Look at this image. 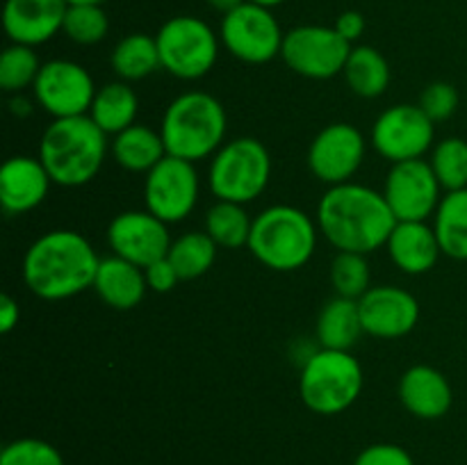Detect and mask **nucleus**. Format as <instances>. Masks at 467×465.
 <instances>
[{"label": "nucleus", "instance_id": "obj_1", "mask_svg": "<svg viewBox=\"0 0 467 465\" xmlns=\"http://www.w3.org/2000/svg\"><path fill=\"white\" fill-rule=\"evenodd\" d=\"M397 219L383 191L358 182L328 187L317 203V228L328 244L351 253H374L386 246Z\"/></svg>", "mask_w": 467, "mask_h": 465}, {"label": "nucleus", "instance_id": "obj_2", "mask_svg": "<svg viewBox=\"0 0 467 465\" xmlns=\"http://www.w3.org/2000/svg\"><path fill=\"white\" fill-rule=\"evenodd\" d=\"M100 258L82 232L57 228L36 237L23 258V281L44 301H64L94 287Z\"/></svg>", "mask_w": 467, "mask_h": 465}, {"label": "nucleus", "instance_id": "obj_3", "mask_svg": "<svg viewBox=\"0 0 467 465\" xmlns=\"http://www.w3.org/2000/svg\"><path fill=\"white\" fill-rule=\"evenodd\" d=\"M108 155V135L89 114L55 119L39 141L41 164L59 187H82L99 176Z\"/></svg>", "mask_w": 467, "mask_h": 465}, {"label": "nucleus", "instance_id": "obj_4", "mask_svg": "<svg viewBox=\"0 0 467 465\" xmlns=\"http://www.w3.org/2000/svg\"><path fill=\"white\" fill-rule=\"evenodd\" d=\"M228 117L219 98L208 91H185L167 105L160 123L167 155L201 162L226 144Z\"/></svg>", "mask_w": 467, "mask_h": 465}, {"label": "nucleus", "instance_id": "obj_5", "mask_svg": "<svg viewBox=\"0 0 467 465\" xmlns=\"http://www.w3.org/2000/svg\"><path fill=\"white\" fill-rule=\"evenodd\" d=\"M317 223L295 205H272L255 214L249 251L260 264L274 272L301 269L317 246Z\"/></svg>", "mask_w": 467, "mask_h": 465}, {"label": "nucleus", "instance_id": "obj_6", "mask_svg": "<svg viewBox=\"0 0 467 465\" xmlns=\"http://www.w3.org/2000/svg\"><path fill=\"white\" fill-rule=\"evenodd\" d=\"M365 386L363 367L351 351L319 349L299 374V397L317 415H340L356 404Z\"/></svg>", "mask_w": 467, "mask_h": 465}, {"label": "nucleus", "instance_id": "obj_7", "mask_svg": "<svg viewBox=\"0 0 467 465\" xmlns=\"http://www.w3.org/2000/svg\"><path fill=\"white\" fill-rule=\"evenodd\" d=\"M272 178V158L267 146L255 137L226 141L210 158L208 185L217 201L246 205L258 199Z\"/></svg>", "mask_w": 467, "mask_h": 465}, {"label": "nucleus", "instance_id": "obj_8", "mask_svg": "<svg viewBox=\"0 0 467 465\" xmlns=\"http://www.w3.org/2000/svg\"><path fill=\"white\" fill-rule=\"evenodd\" d=\"M160 64L178 80H199L208 76L219 57V36L203 18L173 16L155 35Z\"/></svg>", "mask_w": 467, "mask_h": 465}, {"label": "nucleus", "instance_id": "obj_9", "mask_svg": "<svg viewBox=\"0 0 467 465\" xmlns=\"http://www.w3.org/2000/svg\"><path fill=\"white\" fill-rule=\"evenodd\" d=\"M219 39L240 62L267 64L281 55L285 35L272 9L246 0L237 9L223 14Z\"/></svg>", "mask_w": 467, "mask_h": 465}, {"label": "nucleus", "instance_id": "obj_10", "mask_svg": "<svg viewBox=\"0 0 467 465\" xmlns=\"http://www.w3.org/2000/svg\"><path fill=\"white\" fill-rule=\"evenodd\" d=\"M351 44L328 26H296L285 32L281 57L299 76L328 80L345 71Z\"/></svg>", "mask_w": 467, "mask_h": 465}, {"label": "nucleus", "instance_id": "obj_11", "mask_svg": "<svg viewBox=\"0 0 467 465\" xmlns=\"http://www.w3.org/2000/svg\"><path fill=\"white\" fill-rule=\"evenodd\" d=\"M436 140V123L422 112L420 105L401 103L383 109L374 121L369 141L374 150L388 162L420 160Z\"/></svg>", "mask_w": 467, "mask_h": 465}, {"label": "nucleus", "instance_id": "obj_12", "mask_svg": "<svg viewBox=\"0 0 467 465\" xmlns=\"http://www.w3.org/2000/svg\"><path fill=\"white\" fill-rule=\"evenodd\" d=\"M199 173L194 162L164 155L144 181V203L164 223H178L192 214L199 201Z\"/></svg>", "mask_w": 467, "mask_h": 465}, {"label": "nucleus", "instance_id": "obj_13", "mask_svg": "<svg viewBox=\"0 0 467 465\" xmlns=\"http://www.w3.org/2000/svg\"><path fill=\"white\" fill-rule=\"evenodd\" d=\"M99 87L82 64L71 59H50L44 62L36 76L35 100L53 119H71L89 114Z\"/></svg>", "mask_w": 467, "mask_h": 465}, {"label": "nucleus", "instance_id": "obj_14", "mask_svg": "<svg viewBox=\"0 0 467 465\" xmlns=\"http://www.w3.org/2000/svg\"><path fill=\"white\" fill-rule=\"evenodd\" d=\"M383 199L397 222H427L441 205L442 187L427 160H406L388 171Z\"/></svg>", "mask_w": 467, "mask_h": 465}, {"label": "nucleus", "instance_id": "obj_15", "mask_svg": "<svg viewBox=\"0 0 467 465\" xmlns=\"http://www.w3.org/2000/svg\"><path fill=\"white\" fill-rule=\"evenodd\" d=\"M368 141L351 123H328L315 135L308 149V169L328 187L351 182L365 162Z\"/></svg>", "mask_w": 467, "mask_h": 465}, {"label": "nucleus", "instance_id": "obj_16", "mask_svg": "<svg viewBox=\"0 0 467 465\" xmlns=\"http://www.w3.org/2000/svg\"><path fill=\"white\" fill-rule=\"evenodd\" d=\"M171 242L169 223L149 210L119 212L108 226V244L112 253L141 269L155 260L167 258Z\"/></svg>", "mask_w": 467, "mask_h": 465}, {"label": "nucleus", "instance_id": "obj_17", "mask_svg": "<svg viewBox=\"0 0 467 465\" xmlns=\"http://www.w3.org/2000/svg\"><path fill=\"white\" fill-rule=\"evenodd\" d=\"M360 322L368 336L379 340H397L418 326L420 304L409 290L397 285L369 287L358 299Z\"/></svg>", "mask_w": 467, "mask_h": 465}, {"label": "nucleus", "instance_id": "obj_18", "mask_svg": "<svg viewBox=\"0 0 467 465\" xmlns=\"http://www.w3.org/2000/svg\"><path fill=\"white\" fill-rule=\"evenodd\" d=\"M67 9V0H7L3 27L12 44L36 48L62 32Z\"/></svg>", "mask_w": 467, "mask_h": 465}, {"label": "nucleus", "instance_id": "obj_19", "mask_svg": "<svg viewBox=\"0 0 467 465\" xmlns=\"http://www.w3.org/2000/svg\"><path fill=\"white\" fill-rule=\"evenodd\" d=\"M48 171L39 158L14 155L0 169V205L7 214H26L39 208L48 196Z\"/></svg>", "mask_w": 467, "mask_h": 465}, {"label": "nucleus", "instance_id": "obj_20", "mask_svg": "<svg viewBox=\"0 0 467 465\" xmlns=\"http://www.w3.org/2000/svg\"><path fill=\"white\" fill-rule=\"evenodd\" d=\"M400 401L420 419H441L450 413L454 392L441 369L431 365H413L400 378Z\"/></svg>", "mask_w": 467, "mask_h": 465}, {"label": "nucleus", "instance_id": "obj_21", "mask_svg": "<svg viewBox=\"0 0 467 465\" xmlns=\"http://www.w3.org/2000/svg\"><path fill=\"white\" fill-rule=\"evenodd\" d=\"M386 249L395 267L410 276L431 272L442 255L436 231L427 222H397Z\"/></svg>", "mask_w": 467, "mask_h": 465}, {"label": "nucleus", "instance_id": "obj_22", "mask_svg": "<svg viewBox=\"0 0 467 465\" xmlns=\"http://www.w3.org/2000/svg\"><path fill=\"white\" fill-rule=\"evenodd\" d=\"M94 290L109 308L132 310L144 301L149 283H146L144 269L112 253L109 258L100 260Z\"/></svg>", "mask_w": 467, "mask_h": 465}, {"label": "nucleus", "instance_id": "obj_23", "mask_svg": "<svg viewBox=\"0 0 467 465\" xmlns=\"http://www.w3.org/2000/svg\"><path fill=\"white\" fill-rule=\"evenodd\" d=\"M315 333H317V342L322 349L351 351V346L365 333L358 301L337 294L328 299L319 310Z\"/></svg>", "mask_w": 467, "mask_h": 465}, {"label": "nucleus", "instance_id": "obj_24", "mask_svg": "<svg viewBox=\"0 0 467 465\" xmlns=\"http://www.w3.org/2000/svg\"><path fill=\"white\" fill-rule=\"evenodd\" d=\"M140 112V98L130 82L117 80L99 87L94 103L89 108V117L105 135H119L126 128L135 126Z\"/></svg>", "mask_w": 467, "mask_h": 465}, {"label": "nucleus", "instance_id": "obj_25", "mask_svg": "<svg viewBox=\"0 0 467 465\" xmlns=\"http://www.w3.org/2000/svg\"><path fill=\"white\" fill-rule=\"evenodd\" d=\"M167 155L160 130L135 123L114 135L112 158L121 169L130 173H149Z\"/></svg>", "mask_w": 467, "mask_h": 465}, {"label": "nucleus", "instance_id": "obj_26", "mask_svg": "<svg viewBox=\"0 0 467 465\" xmlns=\"http://www.w3.org/2000/svg\"><path fill=\"white\" fill-rule=\"evenodd\" d=\"M342 76L356 96L379 98L390 85V64L374 46H356L351 48Z\"/></svg>", "mask_w": 467, "mask_h": 465}, {"label": "nucleus", "instance_id": "obj_27", "mask_svg": "<svg viewBox=\"0 0 467 465\" xmlns=\"http://www.w3.org/2000/svg\"><path fill=\"white\" fill-rule=\"evenodd\" d=\"M433 231L442 255L467 260V190L447 191L433 214Z\"/></svg>", "mask_w": 467, "mask_h": 465}, {"label": "nucleus", "instance_id": "obj_28", "mask_svg": "<svg viewBox=\"0 0 467 465\" xmlns=\"http://www.w3.org/2000/svg\"><path fill=\"white\" fill-rule=\"evenodd\" d=\"M109 64H112V71L121 80H144V78L153 76L158 68H162V64H160L158 41H155V36L132 32V35L123 36L114 46L112 55H109Z\"/></svg>", "mask_w": 467, "mask_h": 465}, {"label": "nucleus", "instance_id": "obj_29", "mask_svg": "<svg viewBox=\"0 0 467 465\" xmlns=\"http://www.w3.org/2000/svg\"><path fill=\"white\" fill-rule=\"evenodd\" d=\"M217 249L208 232L190 231L171 242L167 258L176 267L181 281H194L208 274L217 260Z\"/></svg>", "mask_w": 467, "mask_h": 465}, {"label": "nucleus", "instance_id": "obj_30", "mask_svg": "<svg viewBox=\"0 0 467 465\" xmlns=\"http://www.w3.org/2000/svg\"><path fill=\"white\" fill-rule=\"evenodd\" d=\"M254 219L246 214L244 205L231 201H217L205 214V232L219 249H240L249 244Z\"/></svg>", "mask_w": 467, "mask_h": 465}, {"label": "nucleus", "instance_id": "obj_31", "mask_svg": "<svg viewBox=\"0 0 467 465\" xmlns=\"http://www.w3.org/2000/svg\"><path fill=\"white\" fill-rule=\"evenodd\" d=\"M41 67L44 64L32 46H7L0 55V87L7 94H21L27 87H35Z\"/></svg>", "mask_w": 467, "mask_h": 465}, {"label": "nucleus", "instance_id": "obj_32", "mask_svg": "<svg viewBox=\"0 0 467 465\" xmlns=\"http://www.w3.org/2000/svg\"><path fill=\"white\" fill-rule=\"evenodd\" d=\"M429 164L442 190H467V141L463 137H445L438 141Z\"/></svg>", "mask_w": 467, "mask_h": 465}, {"label": "nucleus", "instance_id": "obj_33", "mask_svg": "<svg viewBox=\"0 0 467 465\" xmlns=\"http://www.w3.org/2000/svg\"><path fill=\"white\" fill-rule=\"evenodd\" d=\"M62 32L73 44H100L109 32V18L100 5H68Z\"/></svg>", "mask_w": 467, "mask_h": 465}, {"label": "nucleus", "instance_id": "obj_34", "mask_svg": "<svg viewBox=\"0 0 467 465\" xmlns=\"http://www.w3.org/2000/svg\"><path fill=\"white\" fill-rule=\"evenodd\" d=\"M331 285L337 296L358 301L369 290L368 255L337 251V255L331 263Z\"/></svg>", "mask_w": 467, "mask_h": 465}, {"label": "nucleus", "instance_id": "obj_35", "mask_svg": "<svg viewBox=\"0 0 467 465\" xmlns=\"http://www.w3.org/2000/svg\"><path fill=\"white\" fill-rule=\"evenodd\" d=\"M0 465H64V459L50 442L39 438H18L5 445Z\"/></svg>", "mask_w": 467, "mask_h": 465}, {"label": "nucleus", "instance_id": "obj_36", "mask_svg": "<svg viewBox=\"0 0 467 465\" xmlns=\"http://www.w3.org/2000/svg\"><path fill=\"white\" fill-rule=\"evenodd\" d=\"M418 105L433 123L447 121L459 109V91H456V87L451 82L436 80L424 87Z\"/></svg>", "mask_w": 467, "mask_h": 465}, {"label": "nucleus", "instance_id": "obj_37", "mask_svg": "<svg viewBox=\"0 0 467 465\" xmlns=\"http://www.w3.org/2000/svg\"><path fill=\"white\" fill-rule=\"evenodd\" d=\"M354 465H415L413 456L395 442H377L356 456Z\"/></svg>", "mask_w": 467, "mask_h": 465}, {"label": "nucleus", "instance_id": "obj_38", "mask_svg": "<svg viewBox=\"0 0 467 465\" xmlns=\"http://www.w3.org/2000/svg\"><path fill=\"white\" fill-rule=\"evenodd\" d=\"M146 283H149V290L158 292V294H164V292H171L173 287L181 283V276H178L176 267L171 264L169 258H160L155 263H150L149 267L144 269Z\"/></svg>", "mask_w": 467, "mask_h": 465}, {"label": "nucleus", "instance_id": "obj_39", "mask_svg": "<svg viewBox=\"0 0 467 465\" xmlns=\"http://www.w3.org/2000/svg\"><path fill=\"white\" fill-rule=\"evenodd\" d=\"M337 30V35L342 36V39H347L349 44H354V41H358L360 36H363L365 32V16L360 12H354V9H349V12H342L340 16H337L336 26H333Z\"/></svg>", "mask_w": 467, "mask_h": 465}, {"label": "nucleus", "instance_id": "obj_40", "mask_svg": "<svg viewBox=\"0 0 467 465\" xmlns=\"http://www.w3.org/2000/svg\"><path fill=\"white\" fill-rule=\"evenodd\" d=\"M18 319H21V310H18V304L14 301V296H0V333H5V336L12 333L16 328Z\"/></svg>", "mask_w": 467, "mask_h": 465}, {"label": "nucleus", "instance_id": "obj_41", "mask_svg": "<svg viewBox=\"0 0 467 465\" xmlns=\"http://www.w3.org/2000/svg\"><path fill=\"white\" fill-rule=\"evenodd\" d=\"M205 3H208L213 9H217V12L228 14L233 12V9L240 7V5H244L246 0H205Z\"/></svg>", "mask_w": 467, "mask_h": 465}, {"label": "nucleus", "instance_id": "obj_42", "mask_svg": "<svg viewBox=\"0 0 467 465\" xmlns=\"http://www.w3.org/2000/svg\"><path fill=\"white\" fill-rule=\"evenodd\" d=\"M12 109H14V114H18V117H27V114L32 112V105H30V100L21 98V94H18L16 98L12 100Z\"/></svg>", "mask_w": 467, "mask_h": 465}, {"label": "nucleus", "instance_id": "obj_43", "mask_svg": "<svg viewBox=\"0 0 467 465\" xmlns=\"http://www.w3.org/2000/svg\"><path fill=\"white\" fill-rule=\"evenodd\" d=\"M251 3H255V5H263V7H269V9H274V7H278V5H283V3H285V0H251Z\"/></svg>", "mask_w": 467, "mask_h": 465}, {"label": "nucleus", "instance_id": "obj_44", "mask_svg": "<svg viewBox=\"0 0 467 465\" xmlns=\"http://www.w3.org/2000/svg\"><path fill=\"white\" fill-rule=\"evenodd\" d=\"M105 0H67V5H103Z\"/></svg>", "mask_w": 467, "mask_h": 465}]
</instances>
